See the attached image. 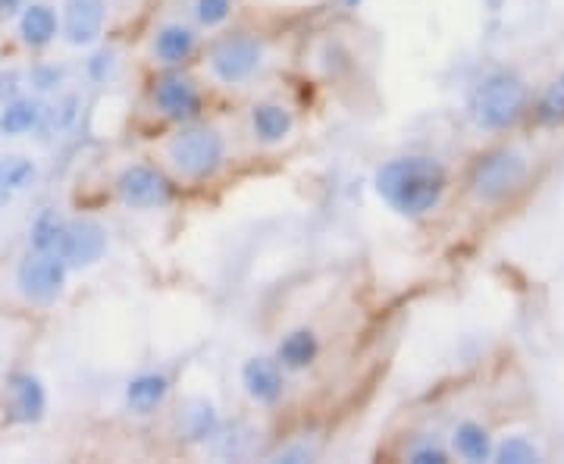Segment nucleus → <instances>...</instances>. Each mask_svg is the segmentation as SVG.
Here are the masks:
<instances>
[{"instance_id":"1","label":"nucleus","mask_w":564,"mask_h":464,"mask_svg":"<svg viewBox=\"0 0 564 464\" xmlns=\"http://www.w3.org/2000/svg\"><path fill=\"white\" fill-rule=\"evenodd\" d=\"M445 170L433 157H395L376 170V192L402 217H423L445 195Z\"/></svg>"},{"instance_id":"2","label":"nucleus","mask_w":564,"mask_h":464,"mask_svg":"<svg viewBox=\"0 0 564 464\" xmlns=\"http://www.w3.org/2000/svg\"><path fill=\"white\" fill-rule=\"evenodd\" d=\"M527 110V85L511 69L489 73L470 95V120L480 129L499 132L514 126Z\"/></svg>"},{"instance_id":"3","label":"nucleus","mask_w":564,"mask_h":464,"mask_svg":"<svg viewBox=\"0 0 564 464\" xmlns=\"http://www.w3.org/2000/svg\"><path fill=\"white\" fill-rule=\"evenodd\" d=\"M527 179V157L514 148L486 151L470 173V192L483 204H496L508 198Z\"/></svg>"},{"instance_id":"4","label":"nucleus","mask_w":564,"mask_h":464,"mask_svg":"<svg viewBox=\"0 0 564 464\" xmlns=\"http://www.w3.org/2000/svg\"><path fill=\"white\" fill-rule=\"evenodd\" d=\"M223 135L210 126H188L170 142L173 167L188 179H207L214 176L223 164Z\"/></svg>"},{"instance_id":"5","label":"nucleus","mask_w":564,"mask_h":464,"mask_svg":"<svg viewBox=\"0 0 564 464\" xmlns=\"http://www.w3.org/2000/svg\"><path fill=\"white\" fill-rule=\"evenodd\" d=\"M66 261L54 251H32L16 270L19 292L35 305H51L66 286Z\"/></svg>"},{"instance_id":"6","label":"nucleus","mask_w":564,"mask_h":464,"mask_svg":"<svg viewBox=\"0 0 564 464\" xmlns=\"http://www.w3.org/2000/svg\"><path fill=\"white\" fill-rule=\"evenodd\" d=\"M116 195H120L126 207L151 211V207H163L173 201V185L160 170L148 164H132L116 179Z\"/></svg>"},{"instance_id":"7","label":"nucleus","mask_w":564,"mask_h":464,"mask_svg":"<svg viewBox=\"0 0 564 464\" xmlns=\"http://www.w3.org/2000/svg\"><path fill=\"white\" fill-rule=\"evenodd\" d=\"M264 48L261 41L251 38V35H229L223 41L214 44V51H210V69H214V76L226 85L235 82H245L257 66H261Z\"/></svg>"},{"instance_id":"8","label":"nucleus","mask_w":564,"mask_h":464,"mask_svg":"<svg viewBox=\"0 0 564 464\" xmlns=\"http://www.w3.org/2000/svg\"><path fill=\"white\" fill-rule=\"evenodd\" d=\"M104 251H107V232L101 223L73 220L63 226L57 254L66 261V267H91L104 258Z\"/></svg>"},{"instance_id":"9","label":"nucleus","mask_w":564,"mask_h":464,"mask_svg":"<svg viewBox=\"0 0 564 464\" xmlns=\"http://www.w3.org/2000/svg\"><path fill=\"white\" fill-rule=\"evenodd\" d=\"M154 104L160 107L163 116H170V120L188 123L201 113V91L188 76L167 73V76H160L157 85H154Z\"/></svg>"},{"instance_id":"10","label":"nucleus","mask_w":564,"mask_h":464,"mask_svg":"<svg viewBox=\"0 0 564 464\" xmlns=\"http://www.w3.org/2000/svg\"><path fill=\"white\" fill-rule=\"evenodd\" d=\"M107 0H63V35L69 44L85 48L101 38Z\"/></svg>"},{"instance_id":"11","label":"nucleus","mask_w":564,"mask_h":464,"mask_svg":"<svg viewBox=\"0 0 564 464\" xmlns=\"http://www.w3.org/2000/svg\"><path fill=\"white\" fill-rule=\"evenodd\" d=\"M7 414L16 424H38L47 411V392L38 377L13 374L7 383Z\"/></svg>"},{"instance_id":"12","label":"nucleus","mask_w":564,"mask_h":464,"mask_svg":"<svg viewBox=\"0 0 564 464\" xmlns=\"http://www.w3.org/2000/svg\"><path fill=\"white\" fill-rule=\"evenodd\" d=\"M242 383L245 392L261 405H273L279 402L282 389H286V380H282V364L270 361V358H251L242 367Z\"/></svg>"},{"instance_id":"13","label":"nucleus","mask_w":564,"mask_h":464,"mask_svg":"<svg viewBox=\"0 0 564 464\" xmlns=\"http://www.w3.org/2000/svg\"><path fill=\"white\" fill-rule=\"evenodd\" d=\"M320 355V342L314 330H292L276 348V361L286 370H304L311 367Z\"/></svg>"},{"instance_id":"14","label":"nucleus","mask_w":564,"mask_h":464,"mask_svg":"<svg viewBox=\"0 0 564 464\" xmlns=\"http://www.w3.org/2000/svg\"><path fill=\"white\" fill-rule=\"evenodd\" d=\"M19 35L29 48H47L57 38V16L47 4H29L19 19Z\"/></svg>"},{"instance_id":"15","label":"nucleus","mask_w":564,"mask_h":464,"mask_svg":"<svg viewBox=\"0 0 564 464\" xmlns=\"http://www.w3.org/2000/svg\"><path fill=\"white\" fill-rule=\"evenodd\" d=\"M251 126L264 145H276L292 132V113L282 104H257L251 113Z\"/></svg>"},{"instance_id":"16","label":"nucleus","mask_w":564,"mask_h":464,"mask_svg":"<svg viewBox=\"0 0 564 464\" xmlns=\"http://www.w3.org/2000/svg\"><path fill=\"white\" fill-rule=\"evenodd\" d=\"M167 392H170V380L163 377V374H141L135 377L129 386H126V402L141 411V414H148L154 411L163 399H167Z\"/></svg>"},{"instance_id":"17","label":"nucleus","mask_w":564,"mask_h":464,"mask_svg":"<svg viewBox=\"0 0 564 464\" xmlns=\"http://www.w3.org/2000/svg\"><path fill=\"white\" fill-rule=\"evenodd\" d=\"M195 51V32L185 26H163L154 38V54L163 63H182Z\"/></svg>"},{"instance_id":"18","label":"nucleus","mask_w":564,"mask_h":464,"mask_svg":"<svg viewBox=\"0 0 564 464\" xmlns=\"http://www.w3.org/2000/svg\"><path fill=\"white\" fill-rule=\"evenodd\" d=\"M41 116H44V110H41L38 101L19 98V101L7 104L4 113H0V132L4 135H26L41 123Z\"/></svg>"},{"instance_id":"19","label":"nucleus","mask_w":564,"mask_h":464,"mask_svg":"<svg viewBox=\"0 0 564 464\" xmlns=\"http://www.w3.org/2000/svg\"><path fill=\"white\" fill-rule=\"evenodd\" d=\"M455 449L467 461H486L492 455V439H489V433L480 424L464 421L455 430Z\"/></svg>"},{"instance_id":"20","label":"nucleus","mask_w":564,"mask_h":464,"mask_svg":"<svg viewBox=\"0 0 564 464\" xmlns=\"http://www.w3.org/2000/svg\"><path fill=\"white\" fill-rule=\"evenodd\" d=\"M182 430H185L188 439H198V443H201V439L217 436V430H220V417H217L214 405L204 402V399L192 402V408H188V411L182 414Z\"/></svg>"},{"instance_id":"21","label":"nucleus","mask_w":564,"mask_h":464,"mask_svg":"<svg viewBox=\"0 0 564 464\" xmlns=\"http://www.w3.org/2000/svg\"><path fill=\"white\" fill-rule=\"evenodd\" d=\"M536 116H539V123H546V126L564 123V73L543 91V98L536 104Z\"/></svg>"},{"instance_id":"22","label":"nucleus","mask_w":564,"mask_h":464,"mask_svg":"<svg viewBox=\"0 0 564 464\" xmlns=\"http://www.w3.org/2000/svg\"><path fill=\"white\" fill-rule=\"evenodd\" d=\"M63 220H57L51 211L41 214L32 226V251H54L57 254V245H60V236H63Z\"/></svg>"},{"instance_id":"23","label":"nucleus","mask_w":564,"mask_h":464,"mask_svg":"<svg viewBox=\"0 0 564 464\" xmlns=\"http://www.w3.org/2000/svg\"><path fill=\"white\" fill-rule=\"evenodd\" d=\"M496 461H502V464H533V461H539V449L530 443L527 436H508L505 443L496 449Z\"/></svg>"},{"instance_id":"24","label":"nucleus","mask_w":564,"mask_h":464,"mask_svg":"<svg viewBox=\"0 0 564 464\" xmlns=\"http://www.w3.org/2000/svg\"><path fill=\"white\" fill-rule=\"evenodd\" d=\"M229 10H232V0H198L195 4V16L201 26H220V22L229 19Z\"/></svg>"},{"instance_id":"25","label":"nucleus","mask_w":564,"mask_h":464,"mask_svg":"<svg viewBox=\"0 0 564 464\" xmlns=\"http://www.w3.org/2000/svg\"><path fill=\"white\" fill-rule=\"evenodd\" d=\"M411 461L414 464H442V461H449V455H445L439 446H417L414 452H411Z\"/></svg>"},{"instance_id":"26","label":"nucleus","mask_w":564,"mask_h":464,"mask_svg":"<svg viewBox=\"0 0 564 464\" xmlns=\"http://www.w3.org/2000/svg\"><path fill=\"white\" fill-rule=\"evenodd\" d=\"M60 79H63V73H60V69H54V66L38 69V73H35V85H38V88H54Z\"/></svg>"},{"instance_id":"27","label":"nucleus","mask_w":564,"mask_h":464,"mask_svg":"<svg viewBox=\"0 0 564 464\" xmlns=\"http://www.w3.org/2000/svg\"><path fill=\"white\" fill-rule=\"evenodd\" d=\"M19 7H22V0H0V13L4 16H13Z\"/></svg>"},{"instance_id":"28","label":"nucleus","mask_w":564,"mask_h":464,"mask_svg":"<svg viewBox=\"0 0 564 464\" xmlns=\"http://www.w3.org/2000/svg\"><path fill=\"white\" fill-rule=\"evenodd\" d=\"M10 189H7V173H4V164H0V198H4Z\"/></svg>"}]
</instances>
